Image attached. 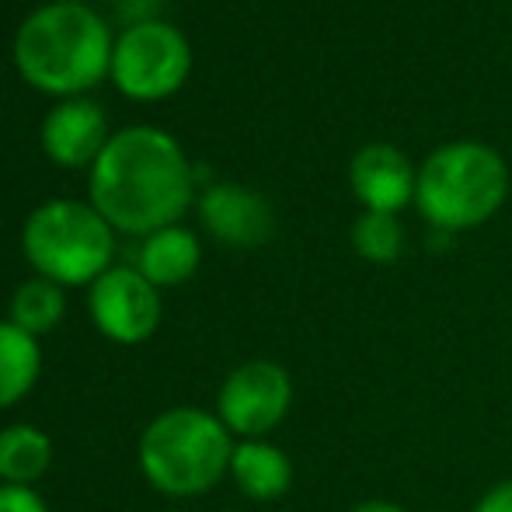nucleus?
<instances>
[{"mask_svg":"<svg viewBox=\"0 0 512 512\" xmlns=\"http://www.w3.org/2000/svg\"><path fill=\"white\" fill-rule=\"evenodd\" d=\"M196 175L171 133L129 126L108 136L91 164V206L126 234H157L175 227L189 209Z\"/></svg>","mask_w":512,"mask_h":512,"instance_id":"nucleus-1","label":"nucleus"},{"mask_svg":"<svg viewBox=\"0 0 512 512\" xmlns=\"http://www.w3.org/2000/svg\"><path fill=\"white\" fill-rule=\"evenodd\" d=\"M112 32L88 4L49 0L32 11L14 39V63L32 88L77 98L112 70Z\"/></svg>","mask_w":512,"mask_h":512,"instance_id":"nucleus-2","label":"nucleus"},{"mask_svg":"<svg viewBox=\"0 0 512 512\" xmlns=\"http://www.w3.org/2000/svg\"><path fill=\"white\" fill-rule=\"evenodd\" d=\"M230 429L203 408H171L140 436V471L157 492L192 499L230 474Z\"/></svg>","mask_w":512,"mask_h":512,"instance_id":"nucleus-3","label":"nucleus"},{"mask_svg":"<svg viewBox=\"0 0 512 512\" xmlns=\"http://www.w3.org/2000/svg\"><path fill=\"white\" fill-rule=\"evenodd\" d=\"M509 196V168L485 143H446L418 171L415 203L436 230L457 234L492 220Z\"/></svg>","mask_w":512,"mask_h":512,"instance_id":"nucleus-4","label":"nucleus"},{"mask_svg":"<svg viewBox=\"0 0 512 512\" xmlns=\"http://www.w3.org/2000/svg\"><path fill=\"white\" fill-rule=\"evenodd\" d=\"M21 251L42 279L60 286H91L112 269V223L77 199H49L25 220Z\"/></svg>","mask_w":512,"mask_h":512,"instance_id":"nucleus-5","label":"nucleus"},{"mask_svg":"<svg viewBox=\"0 0 512 512\" xmlns=\"http://www.w3.org/2000/svg\"><path fill=\"white\" fill-rule=\"evenodd\" d=\"M192 46L168 21H136L112 49V81L126 98L157 102L189 81Z\"/></svg>","mask_w":512,"mask_h":512,"instance_id":"nucleus-6","label":"nucleus"},{"mask_svg":"<svg viewBox=\"0 0 512 512\" xmlns=\"http://www.w3.org/2000/svg\"><path fill=\"white\" fill-rule=\"evenodd\" d=\"M293 405V380L272 359H251L230 370L223 380L216 415L230 429V436L265 439Z\"/></svg>","mask_w":512,"mask_h":512,"instance_id":"nucleus-7","label":"nucleus"},{"mask_svg":"<svg viewBox=\"0 0 512 512\" xmlns=\"http://www.w3.org/2000/svg\"><path fill=\"white\" fill-rule=\"evenodd\" d=\"M88 310L95 328L115 345H140L161 328V293L129 265H112L91 283Z\"/></svg>","mask_w":512,"mask_h":512,"instance_id":"nucleus-8","label":"nucleus"},{"mask_svg":"<svg viewBox=\"0 0 512 512\" xmlns=\"http://www.w3.org/2000/svg\"><path fill=\"white\" fill-rule=\"evenodd\" d=\"M199 216L209 234L230 248H258L269 241L272 227H276L272 206L258 192L234 182L209 185L199 199Z\"/></svg>","mask_w":512,"mask_h":512,"instance_id":"nucleus-9","label":"nucleus"},{"mask_svg":"<svg viewBox=\"0 0 512 512\" xmlns=\"http://www.w3.org/2000/svg\"><path fill=\"white\" fill-rule=\"evenodd\" d=\"M108 143V119L91 98H63L42 122V150L63 168L95 164Z\"/></svg>","mask_w":512,"mask_h":512,"instance_id":"nucleus-10","label":"nucleus"},{"mask_svg":"<svg viewBox=\"0 0 512 512\" xmlns=\"http://www.w3.org/2000/svg\"><path fill=\"white\" fill-rule=\"evenodd\" d=\"M349 182L356 199L373 213H398L415 199L418 175L408 157L391 143H370L352 157Z\"/></svg>","mask_w":512,"mask_h":512,"instance_id":"nucleus-11","label":"nucleus"},{"mask_svg":"<svg viewBox=\"0 0 512 512\" xmlns=\"http://www.w3.org/2000/svg\"><path fill=\"white\" fill-rule=\"evenodd\" d=\"M230 478L251 502H276L290 492L293 464L276 443L244 439L234 446V457H230Z\"/></svg>","mask_w":512,"mask_h":512,"instance_id":"nucleus-12","label":"nucleus"},{"mask_svg":"<svg viewBox=\"0 0 512 512\" xmlns=\"http://www.w3.org/2000/svg\"><path fill=\"white\" fill-rule=\"evenodd\" d=\"M199 262H203V248H199L196 234L175 223L143 241L136 269L154 286H182L185 279L196 276Z\"/></svg>","mask_w":512,"mask_h":512,"instance_id":"nucleus-13","label":"nucleus"},{"mask_svg":"<svg viewBox=\"0 0 512 512\" xmlns=\"http://www.w3.org/2000/svg\"><path fill=\"white\" fill-rule=\"evenodd\" d=\"M42 373V345L14 321H0V411L28 398Z\"/></svg>","mask_w":512,"mask_h":512,"instance_id":"nucleus-14","label":"nucleus"},{"mask_svg":"<svg viewBox=\"0 0 512 512\" xmlns=\"http://www.w3.org/2000/svg\"><path fill=\"white\" fill-rule=\"evenodd\" d=\"M53 464V439L35 425L0 429V481L32 488Z\"/></svg>","mask_w":512,"mask_h":512,"instance_id":"nucleus-15","label":"nucleus"},{"mask_svg":"<svg viewBox=\"0 0 512 512\" xmlns=\"http://www.w3.org/2000/svg\"><path fill=\"white\" fill-rule=\"evenodd\" d=\"M63 314H67V297H63V286L53 283V279H25V283L14 290L11 297V317L7 321H14L18 328H25L28 335H46V331H53L56 324L63 321Z\"/></svg>","mask_w":512,"mask_h":512,"instance_id":"nucleus-16","label":"nucleus"},{"mask_svg":"<svg viewBox=\"0 0 512 512\" xmlns=\"http://www.w3.org/2000/svg\"><path fill=\"white\" fill-rule=\"evenodd\" d=\"M352 248L359 258L373 265H391L398 262L401 248H405V230H401L394 213H373L366 209L356 223H352Z\"/></svg>","mask_w":512,"mask_h":512,"instance_id":"nucleus-17","label":"nucleus"},{"mask_svg":"<svg viewBox=\"0 0 512 512\" xmlns=\"http://www.w3.org/2000/svg\"><path fill=\"white\" fill-rule=\"evenodd\" d=\"M0 512H49V506L35 488L0 485Z\"/></svg>","mask_w":512,"mask_h":512,"instance_id":"nucleus-18","label":"nucleus"},{"mask_svg":"<svg viewBox=\"0 0 512 512\" xmlns=\"http://www.w3.org/2000/svg\"><path fill=\"white\" fill-rule=\"evenodd\" d=\"M474 512H512V478L488 488V492L478 499Z\"/></svg>","mask_w":512,"mask_h":512,"instance_id":"nucleus-19","label":"nucleus"},{"mask_svg":"<svg viewBox=\"0 0 512 512\" xmlns=\"http://www.w3.org/2000/svg\"><path fill=\"white\" fill-rule=\"evenodd\" d=\"M349 512H408V509L398 506V502H387V499H366V502H356Z\"/></svg>","mask_w":512,"mask_h":512,"instance_id":"nucleus-20","label":"nucleus"},{"mask_svg":"<svg viewBox=\"0 0 512 512\" xmlns=\"http://www.w3.org/2000/svg\"><path fill=\"white\" fill-rule=\"evenodd\" d=\"M67 4H88V0H67Z\"/></svg>","mask_w":512,"mask_h":512,"instance_id":"nucleus-21","label":"nucleus"}]
</instances>
